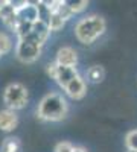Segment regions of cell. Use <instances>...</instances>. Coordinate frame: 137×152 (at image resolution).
Instances as JSON below:
<instances>
[{"mask_svg":"<svg viewBox=\"0 0 137 152\" xmlns=\"http://www.w3.org/2000/svg\"><path fill=\"white\" fill-rule=\"evenodd\" d=\"M38 117L47 122H58L63 120L67 114V104L66 100L56 93H51L43 97L38 105Z\"/></svg>","mask_w":137,"mask_h":152,"instance_id":"obj_1","label":"cell"},{"mask_svg":"<svg viewBox=\"0 0 137 152\" xmlns=\"http://www.w3.org/2000/svg\"><path fill=\"white\" fill-rule=\"evenodd\" d=\"M105 20L99 15H90L82 18L76 28H75V34L76 38L82 43V44H92L96 38H99L104 32H105Z\"/></svg>","mask_w":137,"mask_h":152,"instance_id":"obj_2","label":"cell"},{"mask_svg":"<svg viewBox=\"0 0 137 152\" xmlns=\"http://www.w3.org/2000/svg\"><path fill=\"white\" fill-rule=\"evenodd\" d=\"M3 100H5V105L8 107L6 110L11 111H15V110H21L26 107L28 104V91H26V87L14 82V84H9L5 88V93H3Z\"/></svg>","mask_w":137,"mask_h":152,"instance_id":"obj_3","label":"cell"},{"mask_svg":"<svg viewBox=\"0 0 137 152\" xmlns=\"http://www.w3.org/2000/svg\"><path fill=\"white\" fill-rule=\"evenodd\" d=\"M17 58L24 62V64H31V62L37 61L41 53V46L37 44L28 38H23V40L18 41V46H17Z\"/></svg>","mask_w":137,"mask_h":152,"instance_id":"obj_4","label":"cell"},{"mask_svg":"<svg viewBox=\"0 0 137 152\" xmlns=\"http://www.w3.org/2000/svg\"><path fill=\"white\" fill-rule=\"evenodd\" d=\"M49 26L46 23H43V21H35L34 24H32V31H31V34L26 37L28 40H31V41H34V43H37V44H40V46H43V43L47 40V37H49Z\"/></svg>","mask_w":137,"mask_h":152,"instance_id":"obj_5","label":"cell"},{"mask_svg":"<svg viewBox=\"0 0 137 152\" xmlns=\"http://www.w3.org/2000/svg\"><path fill=\"white\" fill-rule=\"evenodd\" d=\"M55 62L61 67H75L78 62V55L72 47H61L56 53Z\"/></svg>","mask_w":137,"mask_h":152,"instance_id":"obj_6","label":"cell"},{"mask_svg":"<svg viewBox=\"0 0 137 152\" xmlns=\"http://www.w3.org/2000/svg\"><path fill=\"white\" fill-rule=\"evenodd\" d=\"M15 12H17L18 21H26V23H31V24L38 21V11H37L35 2H26Z\"/></svg>","mask_w":137,"mask_h":152,"instance_id":"obj_7","label":"cell"},{"mask_svg":"<svg viewBox=\"0 0 137 152\" xmlns=\"http://www.w3.org/2000/svg\"><path fill=\"white\" fill-rule=\"evenodd\" d=\"M64 90H66V93H67L72 99L79 100V99H82V97L85 96L87 87H85L84 79L79 78V76H76V78H75L73 81H70V82L64 87Z\"/></svg>","mask_w":137,"mask_h":152,"instance_id":"obj_8","label":"cell"},{"mask_svg":"<svg viewBox=\"0 0 137 152\" xmlns=\"http://www.w3.org/2000/svg\"><path fill=\"white\" fill-rule=\"evenodd\" d=\"M17 125H18V117L15 111H11V110L0 111V129L2 131L11 132L17 128Z\"/></svg>","mask_w":137,"mask_h":152,"instance_id":"obj_9","label":"cell"},{"mask_svg":"<svg viewBox=\"0 0 137 152\" xmlns=\"http://www.w3.org/2000/svg\"><path fill=\"white\" fill-rule=\"evenodd\" d=\"M0 18L3 20V23L8 28H11L12 31L15 29V26L18 24V18H17V12L15 9L9 5V2L5 3L3 8H0Z\"/></svg>","mask_w":137,"mask_h":152,"instance_id":"obj_10","label":"cell"},{"mask_svg":"<svg viewBox=\"0 0 137 152\" xmlns=\"http://www.w3.org/2000/svg\"><path fill=\"white\" fill-rule=\"evenodd\" d=\"M78 76V73H76V69L75 67H61V66H58V72H56V78H55V81L58 82V85L59 87H66L70 81H73L75 78Z\"/></svg>","mask_w":137,"mask_h":152,"instance_id":"obj_11","label":"cell"},{"mask_svg":"<svg viewBox=\"0 0 137 152\" xmlns=\"http://www.w3.org/2000/svg\"><path fill=\"white\" fill-rule=\"evenodd\" d=\"M87 78H89V81H90L92 84L102 82L104 78H105V70H104V67H101V66H93V67H90L89 70H87Z\"/></svg>","mask_w":137,"mask_h":152,"instance_id":"obj_12","label":"cell"},{"mask_svg":"<svg viewBox=\"0 0 137 152\" xmlns=\"http://www.w3.org/2000/svg\"><path fill=\"white\" fill-rule=\"evenodd\" d=\"M0 152H21V145L18 142V138H15V137L5 138V142L2 143Z\"/></svg>","mask_w":137,"mask_h":152,"instance_id":"obj_13","label":"cell"},{"mask_svg":"<svg viewBox=\"0 0 137 152\" xmlns=\"http://www.w3.org/2000/svg\"><path fill=\"white\" fill-rule=\"evenodd\" d=\"M66 21L61 18L58 14H51V17H49V21H47V26H49V31H53V32H58L64 28Z\"/></svg>","mask_w":137,"mask_h":152,"instance_id":"obj_14","label":"cell"},{"mask_svg":"<svg viewBox=\"0 0 137 152\" xmlns=\"http://www.w3.org/2000/svg\"><path fill=\"white\" fill-rule=\"evenodd\" d=\"M66 5L70 9L72 14H78V12H81V11H84L87 8L89 2H85V0H67Z\"/></svg>","mask_w":137,"mask_h":152,"instance_id":"obj_15","label":"cell"},{"mask_svg":"<svg viewBox=\"0 0 137 152\" xmlns=\"http://www.w3.org/2000/svg\"><path fill=\"white\" fill-rule=\"evenodd\" d=\"M15 34L18 35V38L20 40H23V38H26L29 34H31V31H32V24L31 23H26V21H18V24L15 26Z\"/></svg>","mask_w":137,"mask_h":152,"instance_id":"obj_16","label":"cell"},{"mask_svg":"<svg viewBox=\"0 0 137 152\" xmlns=\"http://www.w3.org/2000/svg\"><path fill=\"white\" fill-rule=\"evenodd\" d=\"M35 6H37V11H38V20L47 24L49 17H51V11L46 6V3L44 2H35Z\"/></svg>","mask_w":137,"mask_h":152,"instance_id":"obj_17","label":"cell"},{"mask_svg":"<svg viewBox=\"0 0 137 152\" xmlns=\"http://www.w3.org/2000/svg\"><path fill=\"white\" fill-rule=\"evenodd\" d=\"M11 47H12L11 38H9V37H8L6 34L0 32V53H2V55L8 53L9 50H11Z\"/></svg>","mask_w":137,"mask_h":152,"instance_id":"obj_18","label":"cell"},{"mask_svg":"<svg viewBox=\"0 0 137 152\" xmlns=\"http://www.w3.org/2000/svg\"><path fill=\"white\" fill-rule=\"evenodd\" d=\"M55 14H58L61 18H63L64 21L66 20H69L73 14H72V12H70V9L67 8V5H66V2H59V6H58V9H56V12H55Z\"/></svg>","mask_w":137,"mask_h":152,"instance_id":"obj_19","label":"cell"},{"mask_svg":"<svg viewBox=\"0 0 137 152\" xmlns=\"http://www.w3.org/2000/svg\"><path fill=\"white\" fill-rule=\"evenodd\" d=\"M125 143H127V148H128V149L137 151V129L128 132V135H127V138H125Z\"/></svg>","mask_w":137,"mask_h":152,"instance_id":"obj_20","label":"cell"},{"mask_svg":"<svg viewBox=\"0 0 137 152\" xmlns=\"http://www.w3.org/2000/svg\"><path fill=\"white\" fill-rule=\"evenodd\" d=\"M55 152H73V146L69 142H61L55 146Z\"/></svg>","mask_w":137,"mask_h":152,"instance_id":"obj_21","label":"cell"},{"mask_svg":"<svg viewBox=\"0 0 137 152\" xmlns=\"http://www.w3.org/2000/svg\"><path fill=\"white\" fill-rule=\"evenodd\" d=\"M56 72H58V64L56 62H52V64L47 66V73H49V76H51L52 79L56 78Z\"/></svg>","mask_w":137,"mask_h":152,"instance_id":"obj_22","label":"cell"},{"mask_svg":"<svg viewBox=\"0 0 137 152\" xmlns=\"http://www.w3.org/2000/svg\"><path fill=\"white\" fill-rule=\"evenodd\" d=\"M73 152H87V151L82 148H73Z\"/></svg>","mask_w":137,"mask_h":152,"instance_id":"obj_23","label":"cell"},{"mask_svg":"<svg viewBox=\"0 0 137 152\" xmlns=\"http://www.w3.org/2000/svg\"><path fill=\"white\" fill-rule=\"evenodd\" d=\"M5 3H6V2H2V0H0V8H3V6H5Z\"/></svg>","mask_w":137,"mask_h":152,"instance_id":"obj_24","label":"cell"},{"mask_svg":"<svg viewBox=\"0 0 137 152\" xmlns=\"http://www.w3.org/2000/svg\"><path fill=\"white\" fill-rule=\"evenodd\" d=\"M128 152H137V151H133V149H128Z\"/></svg>","mask_w":137,"mask_h":152,"instance_id":"obj_25","label":"cell"},{"mask_svg":"<svg viewBox=\"0 0 137 152\" xmlns=\"http://www.w3.org/2000/svg\"><path fill=\"white\" fill-rule=\"evenodd\" d=\"M0 58H2V53H0Z\"/></svg>","mask_w":137,"mask_h":152,"instance_id":"obj_26","label":"cell"}]
</instances>
